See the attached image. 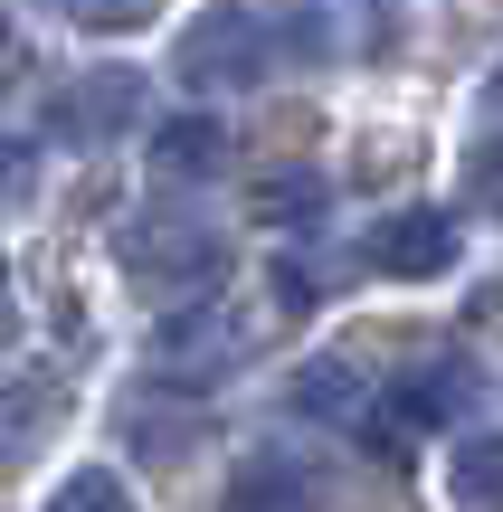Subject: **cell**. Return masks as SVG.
I'll list each match as a JSON object with an SVG mask.
<instances>
[{
	"instance_id": "cell-16",
	"label": "cell",
	"mask_w": 503,
	"mask_h": 512,
	"mask_svg": "<svg viewBox=\"0 0 503 512\" xmlns=\"http://www.w3.org/2000/svg\"><path fill=\"white\" fill-rule=\"evenodd\" d=\"M466 181H475V209H503V143H485L466 162Z\"/></svg>"
},
{
	"instance_id": "cell-7",
	"label": "cell",
	"mask_w": 503,
	"mask_h": 512,
	"mask_svg": "<svg viewBox=\"0 0 503 512\" xmlns=\"http://www.w3.org/2000/svg\"><path fill=\"white\" fill-rule=\"evenodd\" d=\"M219 512H323V484L295 475V465H247Z\"/></svg>"
},
{
	"instance_id": "cell-12",
	"label": "cell",
	"mask_w": 503,
	"mask_h": 512,
	"mask_svg": "<svg viewBox=\"0 0 503 512\" xmlns=\"http://www.w3.org/2000/svg\"><path fill=\"white\" fill-rule=\"evenodd\" d=\"M48 512H133V494L105 475V465H76V475L48 494Z\"/></svg>"
},
{
	"instance_id": "cell-2",
	"label": "cell",
	"mask_w": 503,
	"mask_h": 512,
	"mask_svg": "<svg viewBox=\"0 0 503 512\" xmlns=\"http://www.w3.org/2000/svg\"><path fill=\"white\" fill-rule=\"evenodd\" d=\"M171 67H181L190 95H247L266 76V29L247 10H209V19L181 29V57H171Z\"/></svg>"
},
{
	"instance_id": "cell-10",
	"label": "cell",
	"mask_w": 503,
	"mask_h": 512,
	"mask_svg": "<svg viewBox=\"0 0 503 512\" xmlns=\"http://www.w3.org/2000/svg\"><path fill=\"white\" fill-rule=\"evenodd\" d=\"M466 399H475V370H466V361H437V370H418V380L399 389V408H409L418 427H447Z\"/></svg>"
},
{
	"instance_id": "cell-9",
	"label": "cell",
	"mask_w": 503,
	"mask_h": 512,
	"mask_svg": "<svg viewBox=\"0 0 503 512\" xmlns=\"http://www.w3.org/2000/svg\"><path fill=\"white\" fill-rule=\"evenodd\" d=\"M295 408H304V418H323V427H342L361 408V370L352 361H304L295 370Z\"/></svg>"
},
{
	"instance_id": "cell-14",
	"label": "cell",
	"mask_w": 503,
	"mask_h": 512,
	"mask_svg": "<svg viewBox=\"0 0 503 512\" xmlns=\"http://www.w3.org/2000/svg\"><path fill=\"white\" fill-rule=\"evenodd\" d=\"M162 0H67V19H86V29H133V19H152Z\"/></svg>"
},
{
	"instance_id": "cell-4",
	"label": "cell",
	"mask_w": 503,
	"mask_h": 512,
	"mask_svg": "<svg viewBox=\"0 0 503 512\" xmlns=\"http://www.w3.org/2000/svg\"><path fill=\"white\" fill-rule=\"evenodd\" d=\"M238 351H247V323L219 313V304H200V313H181V323L152 342V361H162L171 380H190V370H219V361H238Z\"/></svg>"
},
{
	"instance_id": "cell-15",
	"label": "cell",
	"mask_w": 503,
	"mask_h": 512,
	"mask_svg": "<svg viewBox=\"0 0 503 512\" xmlns=\"http://www.w3.org/2000/svg\"><path fill=\"white\" fill-rule=\"evenodd\" d=\"M38 427H48V380L29 370V380H19V427H10V456H29V446H38Z\"/></svg>"
},
{
	"instance_id": "cell-3",
	"label": "cell",
	"mask_w": 503,
	"mask_h": 512,
	"mask_svg": "<svg viewBox=\"0 0 503 512\" xmlns=\"http://www.w3.org/2000/svg\"><path fill=\"white\" fill-rule=\"evenodd\" d=\"M133 114H143V76L133 67H86V76H67V95H57L48 124L67 133V143H105V133H124Z\"/></svg>"
},
{
	"instance_id": "cell-8",
	"label": "cell",
	"mask_w": 503,
	"mask_h": 512,
	"mask_svg": "<svg viewBox=\"0 0 503 512\" xmlns=\"http://www.w3.org/2000/svg\"><path fill=\"white\" fill-rule=\"evenodd\" d=\"M447 494H456V512H503V437H466L456 446Z\"/></svg>"
},
{
	"instance_id": "cell-11",
	"label": "cell",
	"mask_w": 503,
	"mask_h": 512,
	"mask_svg": "<svg viewBox=\"0 0 503 512\" xmlns=\"http://www.w3.org/2000/svg\"><path fill=\"white\" fill-rule=\"evenodd\" d=\"M152 408H162V399H133L124 408V446H133V456H152V465H181L200 427H190V418H152Z\"/></svg>"
},
{
	"instance_id": "cell-5",
	"label": "cell",
	"mask_w": 503,
	"mask_h": 512,
	"mask_svg": "<svg viewBox=\"0 0 503 512\" xmlns=\"http://www.w3.org/2000/svg\"><path fill=\"white\" fill-rule=\"evenodd\" d=\"M228 162V124L219 114H171L152 124V181H209Z\"/></svg>"
},
{
	"instance_id": "cell-1",
	"label": "cell",
	"mask_w": 503,
	"mask_h": 512,
	"mask_svg": "<svg viewBox=\"0 0 503 512\" xmlns=\"http://www.w3.org/2000/svg\"><path fill=\"white\" fill-rule=\"evenodd\" d=\"M124 275L143 294H209L228 275V247L200 219H143V228H124Z\"/></svg>"
},
{
	"instance_id": "cell-13",
	"label": "cell",
	"mask_w": 503,
	"mask_h": 512,
	"mask_svg": "<svg viewBox=\"0 0 503 512\" xmlns=\"http://www.w3.org/2000/svg\"><path fill=\"white\" fill-rule=\"evenodd\" d=\"M257 209H266V219H295V209L314 219V209H323V181H314V171H276V181L257 190Z\"/></svg>"
},
{
	"instance_id": "cell-6",
	"label": "cell",
	"mask_w": 503,
	"mask_h": 512,
	"mask_svg": "<svg viewBox=\"0 0 503 512\" xmlns=\"http://www.w3.org/2000/svg\"><path fill=\"white\" fill-rule=\"evenodd\" d=\"M380 266L390 275H447V256H456V219H437V209H409V219H390L380 228Z\"/></svg>"
}]
</instances>
